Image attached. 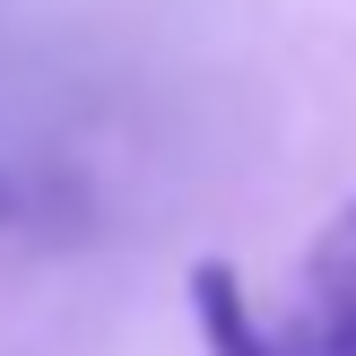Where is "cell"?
<instances>
[{"label":"cell","instance_id":"6da1fadb","mask_svg":"<svg viewBox=\"0 0 356 356\" xmlns=\"http://www.w3.org/2000/svg\"><path fill=\"white\" fill-rule=\"evenodd\" d=\"M191 322H200L209 356H356V200L305 243L287 296H270V305L226 261H200Z\"/></svg>","mask_w":356,"mask_h":356},{"label":"cell","instance_id":"7a4b0ae2","mask_svg":"<svg viewBox=\"0 0 356 356\" xmlns=\"http://www.w3.org/2000/svg\"><path fill=\"white\" fill-rule=\"evenodd\" d=\"M0 218H9V174H0Z\"/></svg>","mask_w":356,"mask_h":356}]
</instances>
